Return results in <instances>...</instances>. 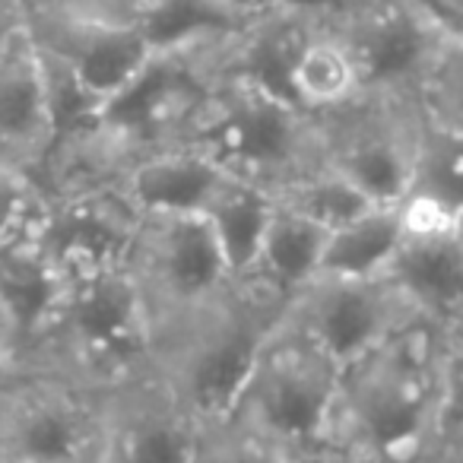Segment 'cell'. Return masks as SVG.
Listing matches in <instances>:
<instances>
[{
	"label": "cell",
	"mask_w": 463,
	"mask_h": 463,
	"mask_svg": "<svg viewBox=\"0 0 463 463\" xmlns=\"http://www.w3.org/2000/svg\"><path fill=\"white\" fill-rule=\"evenodd\" d=\"M463 457V330L422 321L340 372L327 463Z\"/></svg>",
	"instance_id": "cell-1"
},
{
	"label": "cell",
	"mask_w": 463,
	"mask_h": 463,
	"mask_svg": "<svg viewBox=\"0 0 463 463\" xmlns=\"http://www.w3.org/2000/svg\"><path fill=\"white\" fill-rule=\"evenodd\" d=\"M178 146L203 156L225 178L277 197L286 184L321 165L324 121L267 86L219 73Z\"/></svg>",
	"instance_id": "cell-2"
},
{
	"label": "cell",
	"mask_w": 463,
	"mask_h": 463,
	"mask_svg": "<svg viewBox=\"0 0 463 463\" xmlns=\"http://www.w3.org/2000/svg\"><path fill=\"white\" fill-rule=\"evenodd\" d=\"M14 365L54 368L105 393L156 372V324L130 264L64 279L35 349Z\"/></svg>",
	"instance_id": "cell-3"
},
{
	"label": "cell",
	"mask_w": 463,
	"mask_h": 463,
	"mask_svg": "<svg viewBox=\"0 0 463 463\" xmlns=\"http://www.w3.org/2000/svg\"><path fill=\"white\" fill-rule=\"evenodd\" d=\"M286 308L235 279L213 308L168 330L156 346V374L206 429L229 419L260 346Z\"/></svg>",
	"instance_id": "cell-4"
},
{
	"label": "cell",
	"mask_w": 463,
	"mask_h": 463,
	"mask_svg": "<svg viewBox=\"0 0 463 463\" xmlns=\"http://www.w3.org/2000/svg\"><path fill=\"white\" fill-rule=\"evenodd\" d=\"M340 368L286 317L273 324L222 425L305 463H327V429Z\"/></svg>",
	"instance_id": "cell-5"
},
{
	"label": "cell",
	"mask_w": 463,
	"mask_h": 463,
	"mask_svg": "<svg viewBox=\"0 0 463 463\" xmlns=\"http://www.w3.org/2000/svg\"><path fill=\"white\" fill-rule=\"evenodd\" d=\"M324 23L353 58L359 102L416 111L435 73L463 54V33L419 0H340L324 10Z\"/></svg>",
	"instance_id": "cell-6"
},
{
	"label": "cell",
	"mask_w": 463,
	"mask_h": 463,
	"mask_svg": "<svg viewBox=\"0 0 463 463\" xmlns=\"http://www.w3.org/2000/svg\"><path fill=\"white\" fill-rule=\"evenodd\" d=\"M105 391L45 365H0V460L96 463Z\"/></svg>",
	"instance_id": "cell-7"
},
{
	"label": "cell",
	"mask_w": 463,
	"mask_h": 463,
	"mask_svg": "<svg viewBox=\"0 0 463 463\" xmlns=\"http://www.w3.org/2000/svg\"><path fill=\"white\" fill-rule=\"evenodd\" d=\"M130 270L156 324V346L178 324L219 305L235 289V273L203 213L140 216Z\"/></svg>",
	"instance_id": "cell-8"
},
{
	"label": "cell",
	"mask_w": 463,
	"mask_h": 463,
	"mask_svg": "<svg viewBox=\"0 0 463 463\" xmlns=\"http://www.w3.org/2000/svg\"><path fill=\"white\" fill-rule=\"evenodd\" d=\"M140 216L115 181H77L45 191L35 239L58 279L130 264Z\"/></svg>",
	"instance_id": "cell-9"
},
{
	"label": "cell",
	"mask_w": 463,
	"mask_h": 463,
	"mask_svg": "<svg viewBox=\"0 0 463 463\" xmlns=\"http://www.w3.org/2000/svg\"><path fill=\"white\" fill-rule=\"evenodd\" d=\"M286 317L340 372L416 321L384 277H315L286 308Z\"/></svg>",
	"instance_id": "cell-10"
},
{
	"label": "cell",
	"mask_w": 463,
	"mask_h": 463,
	"mask_svg": "<svg viewBox=\"0 0 463 463\" xmlns=\"http://www.w3.org/2000/svg\"><path fill=\"white\" fill-rule=\"evenodd\" d=\"M26 29L42 58L64 71L99 111L121 96L156 58L134 20L29 7Z\"/></svg>",
	"instance_id": "cell-11"
},
{
	"label": "cell",
	"mask_w": 463,
	"mask_h": 463,
	"mask_svg": "<svg viewBox=\"0 0 463 463\" xmlns=\"http://www.w3.org/2000/svg\"><path fill=\"white\" fill-rule=\"evenodd\" d=\"M210 429L156 372L105 393L96 463H200Z\"/></svg>",
	"instance_id": "cell-12"
},
{
	"label": "cell",
	"mask_w": 463,
	"mask_h": 463,
	"mask_svg": "<svg viewBox=\"0 0 463 463\" xmlns=\"http://www.w3.org/2000/svg\"><path fill=\"white\" fill-rule=\"evenodd\" d=\"M412 109L359 102L324 121L321 162L378 206H393L403 200L412 175Z\"/></svg>",
	"instance_id": "cell-13"
},
{
	"label": "cell",
	"mask_w": 463,
	"mask_h": 463,
	"mask_svg": "<svg viewBox=\"0 0 463 463\" xmlns=\"http://www.w3.org/2000/svg\"><path fill=\"white\" fill-rule=\"evenodd\" d=\"M54 146L48 71L29 29L0 45V165L39 181Z\"/></svg>",
	"instance_id": "cell-14"
},
{
	"label": "cell",
	"mask_w": 463,
	"mask_h": 463,
	"mask_svg": "<svg viewBox=\"0 0 463 463\" xmlns=\"http://www.w3.org/2000/svg\"><path fill=\"white\" fill-rule=\"evenodd\" d=\"M381 277L416 321L435 330H463V232L400 239Z\"/></svg>",
	"instance_id": "cell-15"
},
{
	"label": "cell",
	"mask_w": 463,
	"mask_h": 463,
	"mask_svg": "<svg viewBox=\"0 0 463 463\" xmlns=\"http://www.w3.org/2000/svg\"><path fill=\"white\" fill-rule=\"evenodd\" d=\"M327 235L330 232H324L321 225L273 203V213L251 254V264L245 267L239 283L277 302L279 308H289L298 292L321 270Z\"/></svg>",
	"instance_id": "cell-16"
},
{
	"label": "cell",
	"mask_w": 463,
	"mask_h": 463,
	"mask_svg": "<svg viewBox=\"0 0 463 463\" xmlns=\"http://www.w3.org/2000/svg\"><path fill=\"white\" fill-rule=\"evenodd\" d=\"M260 16L264 14H251L232 0H137L130 10V20L153 54L222 48Z\"/></svg>",
	"instance_id": "cell-17"
},
{
	"label": "cell",
	"mask_w": 463,
	"mask_h": 463,
	"mask_svg": "<svg viewBox=\"0 0 463 463\" xmlns=\"http://www.w3.org/2000/svg\"><path fill=\"white\" fill-rule=\"evenodd\" d=\"M222 178L225 175L194 149L165 146L124 165L115 184L137 216H153V213H200Z\"/></svg>",
	"instance_id": "cell-18"
},
{
	"label": "cell",
	"mask_w": 463,
	"mask_h": 463,
	"mask_svg": "<svg viewBox=\"0 0 463 463\" xmlns=\"http://www.w3.org/2000/svg\"><path fill=\"white\" fill-rule=\"evenodd\" d=\"M324 10L311 16L286 73L289 99L317 121L343 115L359 102V77L353 58L334 29L324 23Z\"/></svg>",
	"instance_id": "cell-19"
},
{
	"label": "cell",
	"mask_w": 463,
	"mask_h": 463,
	"mask_svg": "<svg viewBox=\"0 0 463 463\" xmlns=\"http://www.w3.org/2000/svg\"><path fill=\"white\" fill-rule=\"evenodd\" d=\"M273 194L260 191L254 184L235 178H222L203 203V216L210 222L213 235H216L219 248H222L225 260H229L235 279L245 273L251 264V254L260 241L267 219L273 213Z\"/></svg>",
	"instance_id": "cell-20"
},
{
	"label": "cell",
	"mask_w": 463,
	"mask_h": 463,
	"mask_svg": "<svg viewBox=\"0 0 463 463\" xmlns=\"http://www.w3.org/2000/svg\"><path fill=\"white\" fill-rule=\"evenodd\" d=\"M406 194L463 210V121L416 111V149Z\"/></svg>",
	"instance_id": "cell-21"
},
{
	"label": "cell",
	"mask_w": 463,
	"mask_h": 463,
	"mask_svg": "<svg viewBox=\"0 0 463 463\" xmlns=\"http://www.w3.org/2000/svg\"><path fill=\"white\" fill-rule=\"evenodd\" d=\"M400 245L397 206H372L327 235L317 277H381Z\"/></svg>",
	"instance_id": "cell-22"
},
{
	"label": "cell",
	"mask_w": 463,
	"mask_h": 463,
	"mask_svg": "<svg viewBox=\"0 0 463 463\" xmlns=\"http://www.w3.org/2000/svg\"><path fill=\"white\" fill-rule=\"evenodd\" d=\"M273 200H277L279 206H286V210L305 216L308 222L321 225L324 232L340 229V225L353 222V219L362 216L365 210L378 206L362 191H355L346 178H340L334 168L324 165V162L311 168L308 175H302L298 181L286 184Z\"/></svg>",
	"instance_id": "cell-23"
},
{
	"label": "cell",
	"mask_w": 463,
	"mask_h": 463,
	"mask_svg": "<svg viewBox=\"0 0 463 463\" xmlns=\"http://www.w3.org/2000/svg\"><path fill=\"white\" fill-rule=\"evenodd\" d=\"M45 203V187L20 168L0 165V248L33 229Z\"/></svg>",
	"instance_id": "cell-24"
},
{
	"label": "cell",
	"mask_w": 463,
	"mask_h": 463,
	"mask_svg": "<svg viewBox=\"0 0 463 463\" xmlns=\"http://www.w3.org/2000/svg\"><path fill=\"white\" fill-rule=\"evenodd\" d=\"M200 463H305L298 457L286 454V450L273 448V444L260 441L245 431H235L229 425H219L210 431L203 460Z\"/></svg>",
	"instance_id": "cell-25"
},
{
	"label": "cell",
	"mask_w": 463,
	"mask_h": 463,
	"mask_svg": "<svg viewBox=\"0 0 463 463\" xmlns=\"http://www.w3.org/2000/svg\"><path fill=\"white\" fill-rule=\"evenodd\" d=\"M29 7L80 16H105V20H130V0H29Z\"/></svg>",
	"instance_id": "cell-26"
},
{
	"label": "cell",
	"mask_w": 463,
	"mask_h": 463,
	"mask_svg": "<svg viewBox=\"0 0 463 463\" xmlns=\"http://www.w3.org/2000/svg\"><path fill=\"white\" fill-rule=\"evenodd\" d=\"M29 0H0V45L26 29Z\"/></svg>",
	"instance_id": "cell-27"
},
{
	"label": "cell",
	"mask_w": 463,
	"mask_h": 463,
	"mask_svg": "<svg viewBox=\"0 0 463 463\" xmlns=\"http://www.w3.org/2000/svg\"><path fill=\"white\" fill-rule=\"evenodd\" d=\"M232 4H239L251 14H270V10H321L334 7L340 0H232Z\"/></svg>",
	"instance_id": "cell-28"
},
{
	"label": "cell",
	"mask_w": 463,
	"mask_h": 463,
	"mask_svg": "<svg viewBox=\"0 0 463 463\" xmlns=\"http://www.w3.org/2000/svg\"><path fill=\"white\" fill-rule=\"evenodd\" d=\"M419 4H422L425 10H431L444 26L463 33V0H419Z\"/></svg>",
	"instance_id": "cell-29"
},
{
	"label": "cell",
	"mask_w": 463,
	"mask_h": 463,
	"mask_svg": "<svg viewBox=\"0 0 463 463\" xmlns=\"http://www.w3.org/2000/svg\"><path fill=\"white\" fill-rule=\"evenodd\" d=\"M419 463H463V457H444V454H435V457H425Z\"/></svg>",
	"instance_id": "cell-30"
},
{
	"label": "cell",
	"mask_w": 463,
	"mask_h": 463,
	"mask_svg": "<svg viewBox=\"0 0 463 463\" xmlns=\"http://www.w3.org/2000/svg\"><path fill=\"white\" fill-rule=\"evenodd\" d=\"M0 365H4V349H0Z\"/></svg>",
	"instance_id": "cell-31"
},
{
	"label": "cell",
	"mask_w": 463,
	"mask_h": 463,
	"mask_svg": "<svg viewBox=\"0 0 463 463\" xmlns=\"http://www.w3.org/2000/svg\"><path fill=\"white\" fill-rule=\"evenodd\" d=\"M134 4H137V0H130V10H134Z\"/></svg>",
	"instance_id": "cell-32"
},
{
	"label": "cell",
	"mask_w": 463,
	"mask_h": 463,
	"mask_svg": "<svg viewBox=\"0 0 463 463\" xmlns=\"http://www.w3.org/2000/svg\"><path fill=\"white\" fill-rule=\"evenodd\" d=\"M0 463H4V460H0Z\"/></svg>",
	"instance_id": "cell-33"
}]
</instances>
